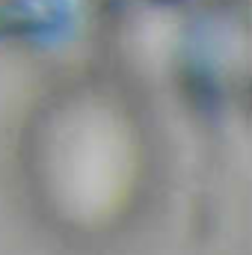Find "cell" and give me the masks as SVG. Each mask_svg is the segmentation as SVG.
<instances>
[{"label": "cell", "mask_w": 252, "mask_h": 255, "mask_svg": "<svg viewBox=\"0 0 252 255\" xmlns=\"http://www.w3.org/2000/svg\"><path fill=\"white\" fill-rule=\"evenodd\" d=\"M30 172L51 214L101 229L127 211L142 172V145L122 101L80 86L51 101L33 125Z\"/></svg>", "instance_id": "cell-1"}]
</instances>
